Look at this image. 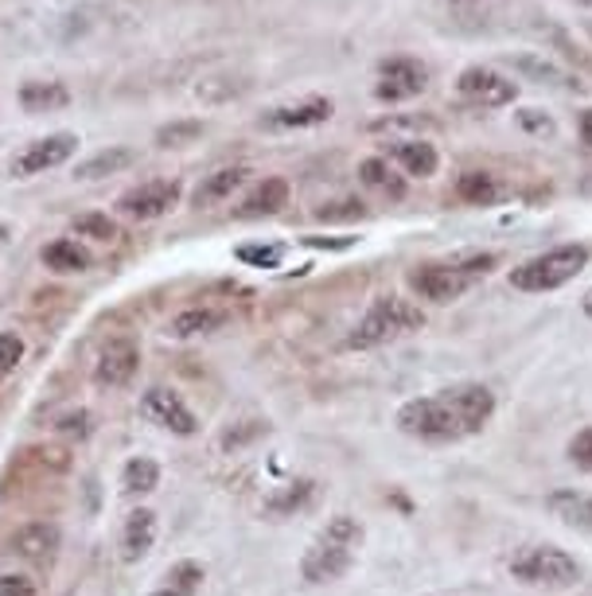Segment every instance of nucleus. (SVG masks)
<instances>
[{
	"instance_id": "nucleus-37",
	"label": "nucleus",
	"mask_w": 592,
	"mask_h": 596,
	"mask_svg": "<svg viewBox=\"0 0 592 596\" xmlns=\"http://www.w3.org/2000/svg\"><path fill=\"white\" fill-rule=\"evenodd\" d=\"M581 137H584V145H592V110L581 113Z\"/></svg>"
},
{
	"instance_id": "nucleus-2",
	"label": "nucleus",
	"mask_w": 592,
	"mask_h": 596,
	"mask_svg": "<svg viewBox=\"0 0 592 596\" xmlns=\"http://www.w3.org/2000/svg\"><path fill=\"white\" fill-rule=\"evenodd\" d=\"M362 522L351 514H332V519L320 526V534L312 538V546L300 558V573L312 585H328V581H340L343 573H351V566L359 561L362 550Z\"/></svg>"
},
{
	"instance_id": "nucleus-1",
	"label": "nucleus",
	"mask_w": 592,
	"mask_h": 596,
	"mask_svg": "<svg viewBox=\"0 0 592 596\" xmlns=\"http://www.w3.org/2000/svg\"><path fill=\"white\" fill-rule=\"evenodd\" d=\"M495 413V394L480 383H456L444 386L436 394H421L409 398L398 410V429L406 437L433 440V445H448V440H464L480 433Z\"/></svg>"
},
{
	"instance_id": "nucleus-30",
	"label": "nucleus",
	"mask_w": 592,
	"mask_h": 596,
	"mask_svg": "<svg viewBox=\"0 0 592 596\" xmlns=\"http://www.w3.org/2000/svg\"><path fill=\"white\" fill-rule=\"evenodd\" d=\"M285 250L281 246H238V261H250V265H261V270H278Z\"/></svg>"
},
{
	"instance_id": "nucleus-9",
	"label": "nucleus",
	"mask_w": 592,
	"mask_h": 596,
	"mask_svg": "<svg viewBox=\"0 0 592 596\" xmlns=\"http://www.w3.org/2000/svg\"><path fill=\"white\" fill-rule=\"evenodd\" d=\"M180 196H184V187L176 179H145V184L130 187L118 199V207L130 219H160V214H168L180 203Z\"/></svg>"
},
{
	"instance_id": "nucleus-21",
	"label": "nucleus",
	"mask_w": 592,
	"mask_h": 596,
	"mask_svg": "<svg viewBox=\"0 0 592 596\" xmlns=\"http://www.w3.org/2000/svg\"><path fill=\"white\" fill-rule=\"evenodd\" d=\"M44 265L55 273H83L90 270V253L71 238H59V243L44 246Z\"/></svg>"
},
{
	"instance_id": "nucleus-3",
	"label": "nucleus",
	"mask_w": 592,
	"mask_h": 596,
	"mask_svg": "<svg viewBox=\"0 0 592 596\" xmlns=\"http://www.w3.org/2000/svg\"><path fill=\"white\" fill-rule=\"evenodd\" d=\"M425 324V312L406 297H379L367 308V316L355 324V332L347 336V351H370L382 347L390 339H402L409 332Z\"/></svg>"
},
{
	"instance_id": "nucleus-27",
	"label": "nucleus",
	"mask_w": 592,
	"mask_h": 596,
	"mask_svg": "<svg viewBox=\"0 0 592 596\" xmlns=\"http://www.w3.org/2000/svg\"><path fill=\"white\" fill-rule=\"evenodd\" d=\"M359 176H362V184L374 187V191H382V196H394V199L402 196V179L390 172L386 160H362Z\"/></svg>"
},
{
	"instance_id": "nucleus-24",
	"label": "nucleus",
	"mask_w": 592,
	"mask_h": 596,
	"mask_svg": "<svg viewBox=\"0 0 592 596\" xmlns=\"http://www.w3.org/2000/svg\"><path fill=\"white\" fill-rule=\"evenodd\" d=\"M160 484V464L157 460H148V457H133L130 464L121 468V487L130 495H148V492H157Z\"/></svg>"
},
{
	"instance_id": "nucleus-25",
	"label": "nucleus",
	"mask_w": 592,
	"mask_h": 596,
	"mask_svg": "<svg viewBox=\"0 0 592 596\" xmlns=\"http://www.w3.org/2000/svg\"><path fill=\"white\" fill-rule=\"evenodd\" d=\"M133 164V152L130 149H110V152H98V157H90L86 164H78L74 169V176L78 179H102V176H113V172L130 169Z\"/></svg>"
},
{
	"instance_id": "nucleus-19",
	"label": "nucleus",
	"mask_w": 592,
	"mask_h": 596,
	"mask_svg": "<svg viewBox=\"0 0 592 596\" xmlns=\"http://www.w3.org/2000/svg\"><path fill=\"white\" fill-rule=\"evenodd\" d=\"M222 324H226V312H222V308H187V312H180V316L168 324V336H176V339L211 336V332H219Z\"/></svg>"
},
{
	"instance_id": "nucleus-35",
	"label": "nucleus",
	"mask_w": 592,
	"mask_h": 596,
	"mask_svg": "<svg viewBox=\"0 0 592 596\" xmlns=\"http://www.w3.org/2000/svg\"><path fill=\"white\" fill-rule=\"evenodd\" d=\"M258 433H266V425H261V421H254V429H246V433H226V437H222V448L246 445V440L258 437Z\"/></svg>"
},
{
	"instance_id": "nucleus-14",
	"label": "nucleus",
	"mask_w": 592,
	"mask_h": 596,
	"mask_svg": "<svg viewBox=\"0 0 592 596\" xmlns=\"http://www.w3.org/2000/svg\"><path fill=\"white\" fill-rule=\"evenodd\" d=\"M546 507L562 522H569V526H577V531L592 534V495L589 492H577V487H562V492H550L546 495Z\"/></svg>"
},
{
	"instance_id": "nucleus-29",
	"label": "nucleus",
	"mask_w": 592,
	"mask_h": 596,
	"mask_svg": "<svg viewBox=\"0 0 592 596\" xmlns=\"http://www.w3.org/2000/svg\"><path fill=\"white\" fill-rule=\"evenodd\" d=\"M74 231L83 234V238H94V243H113L118 238V226H113L110 214H83L74 223Z\"/></svg>"
},
{
	"instance_id": "nucleus-26",
	"label": "nucleus",
	"mask_w": 592,
	"mask_h": 596,
	"mask_svg": "<svg viewBox=\"0 0 592 596\" xmlns=\"http://www.w3.org/2000/svg\"><path fill=\"white\" fill-rule=\"evenodd\" d=\"M16 546H20V554H24V558L39 561V558H47V554L59 546V531H55V526H44V522H39V526H28V531L16 534Z\"/></svg>"
},
{
	"instance_id": "nucleus-4",
	"label": "nucleus",
	"mask_w": 592,
	"mask_h": 596,
	"mask_svg": "<svg viewBox=\"0 0 592 596\" xmlns=\"http://www.w3.org/2000/svg\"><path fill=\"white\" fill-rule=\"evenodd\" d=\"M584 265H589V250L581 243L554 246V250L538 253V258L522 261L518 270H510V285L518 293H554L569 285Z\"/></svg>"
},
{
	"instance_id": "nucleus-6",
	"label": "nucleus",
	"mask_w": 592,
	"mask_h": 596,
	"mask_svg": "<svg viewBox=\"0 0 592 596\" xmlns=\"http://www.w3.org/2000/svg\"><path fill=\"white\" fill-rule=\"evenodd\" d=\"M468 285H472V277L464 273L460 261H453V265L429 261V265H417L409 273V289L421 300H429V305H453V300H460L468 293Z\"/></svg>"
},
{
	"instance_id": "nucleus-5",
	"label": "nucleus",
	"mask_w": 592,
	"mask_h": 596,
	"mask_svg": "<svg viewBox=\"0 0 592 596\" xmlns=\"http://www.w3.org/2000/svg\"><path fill=\"white\" fill-rule=\"evenodd\" d=\"M510 578L534 588H574L581 581V566L562 546H527L510 558Z\"/></svg>"
},
{
	"instance_id": "nucleus-17",
	"label": "nucleus",
	"mask_w": 592,
	"mask_h": 596,
	"mask_svg": "<svg viewBox=\"0 0 592 596\" xmlns=\"http://www.w3.org/2000/svg\"><path fill=\"white\" fill-rule=\"evenodd\" d=\"M157 542V514L152 511H133L125 519V531H121V554L125 561H140Z\"/></svg>"
},
{
	"instance_id": "nucleus-34",
	"label": "nucleus",
	"mask_w": 592,
	"mask_h": 596,
	"mask_svg": "<svg viewBox=\"0 0 592 596\" xmlns=\"http://www.w3.org/2000/svg\"><path fill=\"white\" fill-rule=\"evenodd\" d=\"M203 133V125H176V129H160V145H180V140H192Z\"/></svg>"
},
{
	"instance_id": "nucleus-39",
	"label": "nucleus",
	"mask_w": 592,
	"mask_h": 596,
	"mask_svg": "<svg viewBox=\"0 0 592 596\" xmlns=\"http://www.w3.org/2000/svg\"><path fill=\"white\" fill-rule=\"evenodd\" d=\"M4 238H9V226H0V246H4Z\"/></svg>"
},
{
	"instance_id": "nucleus-31",
	"label": "nucleus",
	"mask_w": 592,
	"mask_h": 596,
	"mask_svg": "<svg viewBox=\"0 0 592 596\" xmlns=\"http://www.w3.org/2000/svg\"><path fill=\"white\" fill-rule=\"evenodd\" d=\"M20 359H24V339L16 332H0V378L16 371Z\"/></svg>"
},
{
	"instance_id": "nucleus-11",
	"label": "nucleus",
	"mask_w": 592,
	"mask_h": 596,
	"mask_svg": "<svg viewBox=\"0 0 592 596\" xmlns=\"http://www.w3.org/2000/svg\"><path fill=\"white\" fill-rule=\"evenodd\" d=\"M332 98H300V102H288V105H278V110H269L261 117V125L273 133H288V129H312V125H324L332 122Z\"/></svg>"
},
{
	"instance_id": "nucleus-33",
	"label": "nucleus",
	"mask_w": 592,
	"mask_h": 596,
	"mask_svg": "<svg viewBox=\"0 0 592 596\" xmlns=\"http://www.w3.org/2000/svg\"><path fill=\"white\" fill-rule=\"evenodd\" d=\"M0 596H36V585L28 578H20V573H4L0 578Z\"/></svg>"
},
{
	"instance_id": "nucleus-40",
	"label": "nucleus",
	"mask_w": 592,
	"mask_h": 596,
	"mask_svg": "<svg viewBox=\"0 0 592 596\" xmlns=\"http://www.w3.org/2000/svg\"><path fill=\"white\" fill-rule=\"evenodd\" d=\"M577 4H592V0H577Z\"/></svg>"
},
{
	"instance_id": "nucleus-23",
	"label": "nucleus",
	"mask_w": 592,
	"mask_h": 596,
	"mask_svg": "<svg viewBox=\"0 0 592 596\" xmlns=\"http://www.w3.org/2000/svg\"><path fill=\"white\" fill-rule=\"evenodd\" d=\"M199 588H203V566L199 561H180V566L168 569L164 585L152 596H195Z\"/></svg>"
},
{
	"instance_id": "nucleus-12",
	"label": "nucleus",
	"mask_w": 592,
	"mask_h": 596,
	"mask_svg": "<svg viewBox=\"0 0 592 596\" xmlns=\"http://www.w3.org/2000/svg\"><path fill=\"white\" fill-rule=\"evenodd\" d=\"M140 410H145V418H152L157 425L172 429V433H180V437H192L195 429H199V421H195V413L184 406V398H180L176 390H164V386L145 390Z\"/></svg>"
},
{
	"instance_id": "nucleus-20",
	"label": "nucleus",
	"mask_w": 592,
	"mask_h": 596,
	"mask_svg": "<svg viewBox=\"0 0 592 596\" xmlns=\"http://www.w3.org/2000/svg\"><path fill=\"white\" fill-rule=\"evenodd\" d=\"M456 196L472 207H488L495 203V199H503V187L491 172H464V176L456 179Z\"/></svg>"
},
{
	"instance_id": "nucleus-22",
	"label": "nucleus",
	"mask_w": 592,
	"mask_h": 596,
	"mask_svg": "<svg viewBox=\"0 0 592 596\" xmlns=\"http://www.w3.org/2000/svg\"><path fill=\"white\" fill-rule=\"evenodd\" d=\"M20 102H24L28 113H47V110H59V105L71 102V90H66L63 83H24Z\"/></svg>"
},
{
	"instance_id": "nucleus-10",
	"label": "nucleus",
	"mask_w": 592,
	"mask_h": 596,
	"mask_svg": "<svg viewBox=\"0 0 592 596\" xmlns=\"http://www.w3.org/2000/svg\"><path fill=\"white\" fill-rule=\"evenodd\" d=\"M429 86V71L425 63H417V59H386L379 66V94L382 102H406V98H417V94Z\"/></svg>"
},
{
	"instance_id": "nucleus-7",
	"label": "nucleus",
	"mask_w": 592,
	"mask_h": 596,
	"mask_svg": "<svg viewBox=\"0 0 592 596\" xmlns=\"http://www.w3.org/2000/svg\"><path fill=\"white\" fill-rule=\"evenodd\" d=\"M456 90H460L464 102L488 105V110H495V105H510L518 98V83H510L507 75L491 71V66H468V71H460Z\"/></svg>"
},
{
	"instance_id": "nucleus-38",
	"label": "nucleus",
	"mask_w": 592,
	"mask_h": 596,
	"mask_svg": "<svg viewBox=\"0 0 592 596\" xmlns=\"http://www.w3.org/2000/svg\"><path fill=\"white\" fill-rule=\"evenodd\" d=\"M581 308H584V316H589V320H592V289H589V293H584V300H581Z\"/></svg>"
},
{
	"instance_id": "nucleus-36",
	"label": "nucleus",
	"mask_w": 592,
	"mask_h": 596,
	"mask_svg": "<svg viewBox=\"0 0 592 596\" xmlns=\"http://www.w3.org/2000/svg\"><path fill=\"white\" fill-rule=\"evenodd\" d=\"M534 113L538 110H522V125L534 133H554V122H550V117H534Z\"/></svg>"
},
{
	"instance_id": "nucleus-16",
	"label": "nucleus",
	"mask_w": 592,
	"mask_h": 596,
	"mask_svg": "<svg viewBox=\"0 0 592 596\" xmlns=\"http://www.w3.org/2000/svg\"><path fill=\"white\" fill-rule=\"evenodd\" d=\"M281 207H288V184L281 176H269L242 199L238 214L242 219H261V214H278Z\"/></svg>"
},
{
	"instance_id": "nucleus-8",
	"label": "nucleus",
	"mask_w": 592,
	"mask_h": 596,
	"mask_svg": "<svg viewBox=\"0 0 592 596\" xmlns=\"http://www.w3.org/2000/svg\"><path fill=\"white\" fill-rule=\"evenodd\" d=\"M74 152H78V137H74V133H51V137H39V140H32L28 149L20 152L16 160H12V176H20V179L39 176V172L66 164Z\"/></svg>"
},
{
	"instance_id": "nucleus-15",
	"label": "nucleus",
	"mask_w": 592,
	"mask_h": 596,
	"mask_svg": "<svg viewBox=\"0 0 592 596\" xmlns=\"http://www.w3.org/2000/svg\"><path fill=\"white\" fill-rule=\"evenodd\" d=\"M394 160L402 164L406 176H417V179L436 176V169H441V152H436V145H429V140H394Z\"/></svg>"
},
{
	"instance_id": "nucleus-13",
	"label": "nucleus",
	"mask_w": 592,
	"mask_h": 596,
	"mask_svg": "<svg viewBox=\"0 0 592 596\" xmlns=\"http://www.w3.org/2000/svg\"><path fill=\"white\" fill-rule=\"evenodd\" d=\"M140 367V351L133 339H110L98 355V367H94V383L98 386H125L133 383V374Z\"/></svg>"
},
{
	"instance_id": "nucleus-18",
	"label": "nucleus",
	"mask_w": 592,
	"mask_h": 596,
	"mask_svg": "<svg viewBox=\"0 0 592 596\" xmlns=\"http://www.w3.org/2000/svg\"><path fill=\"white\" fill-rule=\"evenodd\" d=\"M246 176H250V169H219V172H211V176L203 179V184L195 187V207H219V203H226V199L238 191L242 184H246Z\"/></svg>"
},
{
	"instance_id": "nucleus-28",
	"label": "nucleus",
	"mask_w": 592,
	"mask_h": 596,
	"mask_svg": "<svg viewBox=\"0 0 592 596\" xmlns=\"http://www.w3.org/2000/svg\"><path fill=\"white\" fill-rule=\"evenodd\" d=\"M312 492H316L312 480H300V484H288L281 495H273L266 507L269 511H278V514H288V511H296V507H305L308 499H312Z\"/></svg>"
},
{
	"instance_id": "nucleus-32",
	"label": "nucleus",
	"mask_w": 592,
	"mask_h": 596,
	"mask_svg": "<svg viewBox=\"0 0 592 596\" xmlns=\"http://www.w3.org/2000/svg\"><path fill=\"white\" fill-rule=\"evenodd\" d=\"M569 460H574L581 472H589L592 475V425L589 429H581L574 440H569Z\"/></svg>"
}]
</instances>
